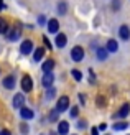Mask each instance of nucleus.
I'll list each match as a JSON object with an SVG mask.
<instances>
[{"label":"nucleus","mask_w":130,"mask_h":135,"mask_svg":"<svg viewBox=\"0 0 130 135\" xmlns=\"http://www.w3.org/2000/svg\"><path fill=\"white\" fill-rule=\"evenodd\" d=\"M71 59H73V61H76V63L83 61V59H84V48H83V46H78L76 45L71 50Z\"/></svg>","instance_id":"nucleus-1"},{"label":"nucleus","mask_w":130,"mask_h":135,"mask_svg":"<svg viewBox=\"0 0 130 135\" xmlns=\"http://www.w3.org/2000/svg\"><path fill=\"white\" fill-rule=\"evenodd\" d=\"M69 109V97L68 96H61L58 99V102H56V110L58 112H64Z\"/></svg>","instance_id":"nucleus-2"},{"label":"nucleus","mask_w":130,"mask_h":135,"mask_svg":"<svg viewBox=\"0 0 130 135\" xmlns=\"http://www.w3.org/2000/svg\"><path fill=\"white\" fill-rule=\"evenodd\" d=\"M46 30L50 31V33H53V35H54V33H58L59 31V22H58L56 18L48 20V22H46Z\"/></svg>","instance_id":"nucleus-3"},{"label":"nucleus","mask_w":130,"mask_h":135,"mask_svg":"<svg viewBox=\"0 0 130 135\" xmlns=\"http://www.w3.org/2000/svg\"><path fill=\"white\" fill-rule=\"evenodd\" d=\"M31 50H33V41L31 40H25V41L20 45V53H22V55H30L31 53Z\"/></svg>","instance_id":"nucleus-4"},{"label":"nucleus","mask_w":130,"mask_h":135,"mask_svg":"<svg viewBox=\"0 0 130 135\" xmlns=\"http://www.w3.org/2000/svg\"><path fill=\"white\" fill-rule=\"evenodd\" d=\"M12 105H13V109L23 107L25 105V96L23 94H15V96H13V100H12Z\"/></svg>","instance_id":"nucleus-5"},{"label":"nucleus","mask_w":130,"mask_h":135,"mask_svg":"<svg viewBox=\"0 0 130 135\" xmlns=\"http://www.w3.org/2000/svg\"><path fill=\"white\" fill-rule=\"evenodd\" d=\"M22 89L25 92H30L33 89V81H31V78L28 76V74H25V76L22 78Z\"/></svg>","instance_id":"nucleus-6"},{"label":"nucleus","mask_w":130,"mask_h":135,"mask_svg":"<svg viewBox=\"0 0 130 135\" xmlns=\"http://www.w3.org/2000/svg\"><path fill=\"white\" fill-rule=\"evenodd\" d=\"M7 35H8V40L10 41H17V40L22 36V28H12V30H8L7 31Z\"/></svg>","instance_id":"nucleus-7"},{"label":"nucleus","mask_w":130,"mask_h":135,"mask_svg":"<svg viewBox=\"0 0 130 135\" xmlns=\"http://www.w3.org/2000/svg\"><path fill=\"white\" fill-rule=\"evenodd\" d=\"M68 133H69V122L61 120L58 124V135H68Z\"/></svg>","instance_id":"nucleus-8"},{"label":"nucleus","mask_w":130,"mask_h":135,"mask_svg":"<svg viewBox=\"0 0 130 135\" xmlns=\"http://www.w3.org/2000/svg\"><path fill=\"white\" fill-rule=\"evenodd\" d=\"M119 36H120V40H124V41H128L130 40V28L127 25H122L119 28Z\"/></svg>","instance_id":"nucleus-9"},{"label":"nucleus","mask_w":130,"mask_h":135,"mask_svg":"<svg viewBox=\"0 0 130 135\" xmlns=\"http://www.w3.org/2000/svg\"><path fill=\"white\" fill-rule=\"evenodd\" d=\"M20 115H22V119H25V120H31L33 117H35V114H33V110L31 109H28V107H20Z\"/></svg>","instance_id":"nucleus-10"},{"label":"nucleus","mask_w":130,"mask_h":135,"mask_svg":"<svg viewBox=\"0 0 130 135\" xmlns=\"http://www.w3.org/2000/svg\"><path fill=\"white\" fill-rule=\"evenodd\" d=\"M53 83H54V76H53V73H45V76H43V79H41V84H43L45 87H51Z\"/></svg>","instance_id":"nucleus-11"},{"label":"nucleus","mask_w":130,"mask_h":135,"mask_svg":"<svg viewBox=\"0 0 130 135\" xmlns=\"http://www.w3.org/2000/svg\"><path fill=\"white\" fill-rule=\"evenodd\" d=\"M56 46L58 48H64V46L68 45V36L64 35V33H58V36H56Z\"/></svg>","instance_id":"nucleus-12"},{"label":"nucleus","mask_w":130,"mask_h":135,"mask_svg":"<svg viewBox=\"0 0 130 135\" xmlns=\"http://www.w3.org/2000/svg\"><path fill=\"white\" fill-rule=\"evenodd\" d=\"M128 114H130V104H124V105L120 107V110L117 112V117L119 119H125Z\"/></svg>","instance_id":"nucleus-13"},{"label":"nucleus","mask_w":130,"mask_h":135,"mask_svg":"<svg viewBox=\"0 0 130 135\" xmlns=\"http://www.w3.org/2000/svg\"><path fill=\"white\" fill-rule=\"evenodd\" d=\"M105 50L109 51V53H115L119 50V43L115 41V40H109L107 41V46H105Z\"/></svg>","instance_id":"nucleus-14"},{"label":"nucleus","mask_w":130,"mask_h":135,"mask_svg":"<svg viewBox=\"0 0 130 135\" xmlns=\"http://www.w3.org/2000/svg\"><path fill=\"white\" fill-rule=\"evenodd\" d=\"M3 87H5V89H13V87H15V78H13V76H7L3 79Z\"/></svg>","instance_id":"nucleus-15"},{"label":"nucleus","mask_w":130,"mask_h":135,"mask_svg":"<svg viewBox=\"0 0 130 135\" xmlns=\"http://www.w3.org/2000/svg\"><path fill=\"white\" fill-rule=\"evenodd\" d=\"M53 68H54V61L53 59H46L41 66V69H43V73H53Z\"/></svg>","instance_id":"nucleus-16"},{"label":"nucleus","mask_w":130,"mask_h":135,"mask_svg":"<svg viewBox=\"0 0 130 135\" xmlns=\"http://www.w3.org/2000/svg\"><path fill=\"white\" fill-rule=\"evenodd\" d=\"M43 58H45V48H36L35 53H33V59L38 63V61H41Z\"/></svg>","instance_id":"nucleus-17"},{"label":"nucleus","mask_w":130,"mask_h":135,"mask_svg":"<svg viewBox=\"0 0 130 135\" xmlns=\"http://www.w3.org/2000/svg\"><path fill=\"white\" fill-rule=\"evenodd\" d=\"M10 30L8 26V22L5 18H0V35H7V31Z\"/></svg>","instance_id":"nucleus-18"},{"label":"nucleus","mask_w":130,"mask_h":135,"mask_svg":"<svg viewBox=\"0 0 130 135\" xmlns=\"http://www.w3.org/2000/svg\"><path fill=\"white\" fill-rule=\"evenodd\" d=\"M128 127V122H115L114 125H112V129L115 130V132H120V130H125Z\"/></svg>","instance_id":"nucleus-19"},{"label":"nucleus","mask_w":130,"mask_h":135,"mask_svg":"<svg viewBox=\"0 0 130 135\" xmlns=\"http://www.w3.org/2000/svg\"><path fill=\"white\" fill-rule=\"evenodd\" d=\"M107 56H109V51H107L105 48H99V50H97V59H99V61H104V59H107Z\"/></svg>","instance_id":"nucleus-20"},{"label":"nucleus","mask_w":130,"mask_h":135,"mask_svg":"<svg viewBox=\"0 0 130 135\" xmlns=\"http://www.w3.org/2000/svg\"><path fill=\"white\" fill-rule=\"evenodd\" d=\"M66 12H68V5H66V2H59V5H58V13H59V15H64Z\"/></svg>","instance_id":"nucleus-21"},{"label":"nucleus","mask_w":130,"mask_h":135,"mask_svg":"<svg viewBox=\"0 0 130 135\" xmlns=\"http://www.w3.org/2000/svg\"><path fill=\"white\" fill-rule=\"evenodd\" d=\"M95 104H97V107H104L105 105V97L102 96V94H99V96L95 97Z\"/></svg>","instance_id":"nucleus-22"},{"label":"nucleus","mask_w":130,"mask_h":135,"mask_svg":"<svg viewBox=\"0 0 130 135\" xmlns=\"http://www.w3.org/2000/svg\"><path fill=\"white\" fill-rule=\"evenodd\" d=\"M71 74H73V78L76 79L78 83H79V81H83V73H81V71H78V69H73V71H71Z\"/></svg>","instance_id":"nucleus-23"},{"label":"nucleus","mask_w":130,"mask_h":135,"mask_svg":"<svg viewBox=\"0 0 130 135\" xmlns=\"http://www.w3.org/2000/svg\"><path fill=\"white\" fill-rule=\"evenodd\" d=\"M58 115H59V112H58L56 109H53V110L50 112V120H51V122H56V120H58Z\"/></svg>","instance_id":"nucleus-24"},{"label":"nucleus","mask_w":130,"mask_h":135,"mask_svg":"<svg viewBox=\"0 0 130 135\" xmlns=\"http://www.w3.org/2000/svg\"><path fill=\"white\" fill-rule=\"evenodd\" d=\"M54 94H56L54 87H48V91H46V99H53V97H54Z\"/></svg>","instance_id":"nucleus-25"},{"label":"nucleus","mask_w":130,"mask_h":135,"mask_svg":"<svg viewBox=\"0 0 130 135\" xmlns=\"http://www.w3.org/2000/svg\"><path fill=\"white\" fill-rule=\"evenodd\" d=\"M78 115H79V107L78 105L71 107V117H78Z\"/></svg>","instance_id":"nucleus-26"},{"label":"nucleus","mask_w":130,"mask_h":135,"mask_svg":"<svg viewBox=\"0 0 130 135\" xmlns=\"http://www.w3.org/2000/svg\"><path fill=\"white\" fill-rule=\"evenodd\" d=\"M86 127H87V122H86V120H79V122H78V129H79V130L86 129Z\"/></svg>","instance_id":"nucleus-27"},{"label":"nucleus","mask_w":130,"mask_h":135,"mask_svg":"<svg viewBox=\"0 0 130 135\" xmlns=\"http://www.w3.org/2000/svg\"><path fill=\"white\" fill-rule=\"evenodd\" d=\"M20 130H22V133L23 135H26V133H28V125H26V124H22V125H20Z\"/></svg>","instance_id":"nucleus-28"},{"label":"nucleus","mask_w":130,"mask_h":135,"mask_svg":"<svg viewBox=\"0 0 130 135\" xmlns=\"http://www.w3.org/2000/svg\"><path fill=\"white\" fill-rule=\"evenodd\" d=\"M43 41H45V45H46V48H53V45H51V41H50V40H48V36H43Z\"/></svg>","instance_id":"nucleus-29"},{"label":"nucleus","mask_w":130,"mask_h":135,"mask_svg":"<svg viewBox=\"0 0 130 135\" xmlns=\"http://www.w3.org/2000/svg\"><path fill=\"white\" fill-rule=\"evenodd\" d=\"M45 23H46L45 15H40V17H38V25H45Z\"/></svg>","instance_id":"nucleus-30"},{"label":"nucleus","mask_w":130,"mask_h":135,"mask_svg":"<svg viewBox=\"0 0 130 135\" xmlns=\"http://www.w3.org/2000/svg\"><path fill=\"white\" fill-rule=\"evenodd\" d=\"M91 135H99V129H97V127H92V129H91Z\"/></svg>","instance_id":"nucleus-31"},{"label":"nucleus","mask_w":130,"mask_h":135,"mask_svg":"<svg viewBox=\"0 0 130 135\" xmlns=\"http://www.w3.org/2000/svg\"><path fill=\"white\" fill-rule=\"evenodd\" d=\"M114 8H120V0H114Z\"/></svg>","instance_id":"nucleus-32"},{"label":"nucleus","mask_w":130,"mask_h":135,"mask_svg":"<svg viewBox=\"0 0 130 135\" xmlns=\"http://www.w3.org/2000/svg\"><path fill=\"white\" fill-rule=\"evenodd\" d=\"M97 129H99V130H102V132H104V130L107 129V124H100V125L97 127Z\"/></svg>","instance_id":"nucleus-33"},{"label":"nucleus","mask_w":130,"mask_h":135,"mask_svg":"<svg viewBox=\"0 0 130 135\" xmlns=\"http://www.w3.org/2000/svg\"><path fill=\"white\" fill-rule=\"evenodd\" d=\"M0 135H12L8 130H2V132H0Z\"/></svg>","instance_id":"nucleus-34"},{"label":"nucleus","mask_w":130,"mask_h":135,"mask_svg":"<svg viewBox=\"0 0 130 135\" xmlns=\"http://www.w3.org/2000/svg\"><path fill=\"white\" fill-rule=\"evenodd\" d=\"M5 8V5H3V0H0V12H2Z\"/></svg>","instance_id":"nucleus-35"},{"label":"nucleus","mask_w":130,"mask_h":135,"mask_svg":"<svg viewBox=\"0 0 130 135\" xmlns=\"http://www.w3.org/2000/svg\"><path fill=\"white\" fill-rule=\"evenodd\" d=\"M50 135H58V132H50Z\"/></svg>","instance_id":"nucleus-36"},{"label":"nucleus","mask_w":130,"mask_h":135,"mask_svg":"<svg viewBox=\"0 0 130 135\" xmlns=\"http://www.w3.org/2000/svg\"><path fill=\"white\" fill-rule=\"evenodd\" d=\"M74 135H78V133H74Z\"/></svg>","instance_id":"nucleus-37"},{"label":"nucleus","mask_w":130,"mask_h":135,"mask_svg":"<svg viewBox=\"0 0 130 135\" xmlns=\"http://www.w3.org/2000/svg\"><path fill=\"white\" fill-rule=\"evenodd\" d=\"M41 135H45V133H41Z\"/></svg>","instance_id":"nucleus-38"}]
</instances>
